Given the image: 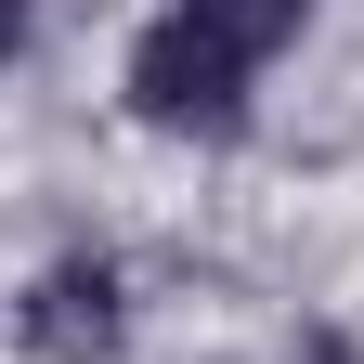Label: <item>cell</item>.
Instances as JSON below:
<instances>
[{"label": "cell", "instance_id": "cell-1", "mask_svg": "<svg viewBox=\"0 0 364 364\" xmlns=\"http://www.w3.org/2000/svg\"><path fill=\"white\" fill-rule=\"evenodd\" d=\"M117 117L156 130V144H196V156H235L260 130V65H235L208 26H182L169 0L117 39Z\"/></svg>", "mask_w": 364, "mask_h": 364}, {"label": "cell", "instance_id": "cell-2", "mask_svg": "<svg viewBox=\"0 0 364 364\" xmlns=\"http://www.w3.org/2000/svg\"><path fill=\"white\" fill-rule=\"evenodd\" d=\"M0 338H14V364H130V338H144V299H130V260L117 247H53L14 273V299H0Z\"/></svg>", "mask_w": 364, "mask_h": 364}, {"label": "cell", "instance_id": "cell-3", "mask_svg": "<svg viewBox=\"0 0 364 364\" xmlns=\"http://www.w3.org/2000/svg\"><path fill=\"white\" fill-rule=\"evenodd\" d=\"M169 14H182V26H208L235 65H260V78H273V65L312 39V14H326V0H169Z\"/></svg>", "mask_w": 364, "mask_h": 364}, {"label": "cell", "instance_id": "cell-4", "mask_svg": "<svg viewBox=\"0 0 364 364\" xmlns=\"http://www.w3.org/2000/svg\"><path fill=\"white\" fill-rule=\"evenodd\" d=\"M26 53H39V0H0V78H14Z\"/></svg>", "mask_w": 364, "mask_h": 364}, {"label": "cell", "instance_id": "cell-5", "mask_svg": "<svg viewBox=\"0 0 364 364\" xmlns=\"http://www.w3.org/2000/svg\"><path fill=\"white\" fill-rule=\"evenodd\" d=\"M273 364H364V351H351V338H338V326H312V338H299V351H273Z\"/></svg>", "mask_w": 364, "mask_h": 364}]
</instances>
